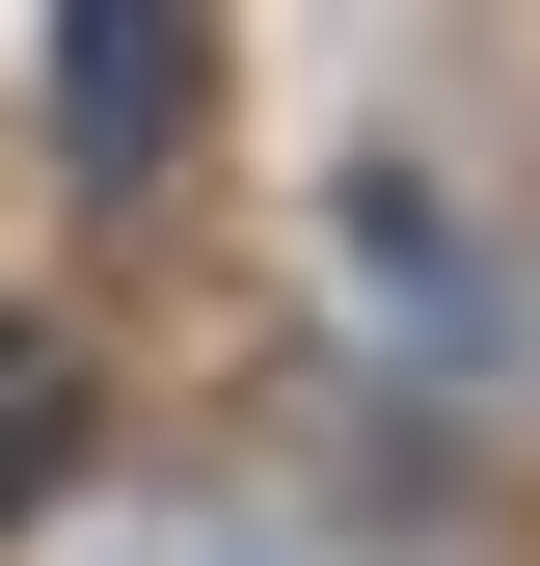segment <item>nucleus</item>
Segmentation results:
<instances>
[{"label":"nucleus","mask_w":540,"mask_h":566,"mask_svg":"<svg viewBox=\"0 0 540 566\" xmlns=\"http://www.w3.org/2000/svg\"><path fill=\"white\" fill-rule=\"evenodd\" d=\"M54 459H82V350L0 324V513H54Z\"/></svg>","instance_id":"nucleus-1"},{"label":"nucleus","mask_w":540,"mask_h":566,"mask_svg":"<svg viewBox=\"0 0 540 566\" xmlns=\"http://www.w3.org/2000/svg\"><path fill=\"white\" fill-rule=\"evenodd\" d=\"M82 135H108V163L163 135V0H82Z\"/></svg>","instance_id":"nucleus-2"}]
</instances>
